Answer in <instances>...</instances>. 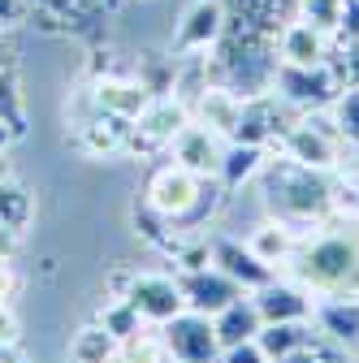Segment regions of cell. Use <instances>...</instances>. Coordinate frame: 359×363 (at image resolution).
Listing matches in <instances>:
<instances>
[{"instance_id": "obj_1", "label": "cell", "mask_w": 359, "mask_h": 363, "mask_svg": "<svg viewBox=\"0 0 359 363\" xmlns=\"http://www.w3.org/2000/svg\"><path fill=\"white\" fill-rule=\"evenodd\" d=\"M282 272L311 298H359V208L338 203L325 220L303 230Z\"/></svg>"}, {"instance_id": "obj_42", "label": "cell", "mask_w": 359, "mask_h": 363, "mask_svg": "<svg viewBox=\"0 0 359 363\" xmlns=\"http://www.w3.org/2000/svg\"><path fill=\"white\" fill-rule=\"evenodd\" d=\"M13 363H31V359H22V354H18V359H13Z\"/></svg>"}, {"instance_id": "obj_15", "label": "cell", "mask_w": 359, "mask_h": 363, "mask_svg": "<svg viewBox=\"0 0 359 363\" xmlns=\"http://www.w3.org/2000/svg\"><path fill=\"white\" fill-rule=\"evenodd\" d=\"M251 303H255L264 325H273V320H311V311H316V298H311L299 281H290L286 272H277L273 281L251 290Z\"/></svg>"}, {"instance_id": "obj_32", "label": "cell", "mask_w": 359, "mask_h": 363, "mask_svg": "<svg viewBox=\"0 0 359 363\" xmlns=\"http://www.w3.org/2000/svg\"><path fill=\"white\" fill-rule=\"evenodd\" d=\"M294 18L311 22L316 30L333 35L338 30V18H342V0H294Z\"/></svg>"}, {"instance_id": "obj_43", "label": "cell", "mask_w": 359, "mask_h": 363, "mask_svg": "<svg viewBox=\"0 0 359 363\" xmlns=\"http://www.w3.org/2000/svg\"><path fill=\"white\" fill-rule=\"evenodd\" d=\"M109 9H117V0H109Z\"/></svg>"}, {"instance_id": "obj_9", "label": "cell", "mask_w": 359, "mask_h": 363, "mask_svg": "<svg viewBox=\"0 0 359 363\" xmlns=\"http://www.w3.org/2000/svg\"><path fill=\"white\" fill-rule=\"evenodd\" d=\"M273 96L290 113H325L338 96V78L329 65H277Z\"/></svg>"}, {"instance_id": "obj_5", "label": "cell", "mask_w": 359, "mask_h": 363, "mask_svg": "<svg viewBox=\"0 0 359 363\" xmlns=\"http://www.w3.org/2000/svg\"><path fill=\"white\" fill-rule=\"evenodd\" d=\"M204 182L208 177H195L191 169H182L177 160H156L143 177V195L139 203L152 208L156 216H165L173 230L191 234V216H195V203L204 195Z\"/></svg>"}, {"instance_id": "obj_31", "label": "cell", "mask_w": 359, "mask_h": 363, "mask_svg": "<svg viewBox=\"0 0 359 363\" xmlns=\"http://www.w3.org/2000/svg\"><path fill=\"white\" fill-rule=\"evenodd\" d=\"M277 363H350V350L316 333V337H311L307 346L290 350V354H286V359H277Z\"/></svg>"}, {"instance_id": "obj_18", "label": "cell", "mask_w": 359, "mask_h": 363, "mask_svg": "<svg viewBox=\"0 0 359 363\" xmlns=\"http://www.w3.org/2000/svg\"><path fill=\"white\" fill-rule=\"evenodd\" d=\"M329 48H333V35L316 30L303 18H290L277 35V61L282 65H325Z\"/></svg>"}, {"instance_id": "obj_10", "label": "cell", "mask_w": 359, "mask_h": 363, "mask_svg": "<svg viewBox=\"0 0 359 363\" xmlns=\"http://www.w3.org/2000/svg\"><path fill=\"white\" fill-rule=\"evenodd\" d=\"M165 342L169 363H221V337L212 329V315L177 311L169 325L156 329Z\"/></svg>"}, {"instance_id": "obj_28", "label": "cell", "mask_w": 359, "mask_h": 363, "mask_svg": "<svg viewBox=\"0 0 359 363\" xmlns=\"http://www.w3.org/2000/svg\"><path fill=\"white\" fill-rule=\"evenodd\" d=\"M325 117L346 147H359V86H342L333 96V104L325 108Z\"/></svg>"}, {"instance_id": "obj_4", "label": "cell", "mask_w": 359, "mask_h": 363, "mask_svg": "<svg viewBox=\"0 0 359 363\" xmlns=\"http://www.w3.org/2000/svg\"><path fill=\"white\" fill-rule=\"evenodd\" d=\"M65 125H70V143H74V152H82L87 160H117V156H126L130 121L117 117V113L96 108L87 82L74 91V108L65 104Z\"/></svg>"}, {"instance_id": "obj_36", "label": "cell", "mask_w": 359, "mask_h": 363, "mask_svg": "<svg viewBox=\"0 0 359 363\" xmlns=\"http://www.w3.org/2000/svg\"><path fill=\"white\" fill-rule=\"evenodd\" d=\"M18 342H22L18 311H13V303H0V346H18Z\"/></svg>"}, {"instance_id": "obj_38", "label": "cell", "mask_w": 359, "mask_h": 363, "mask_svg": "<svg viewBox=\"0 0 359 363\" xmlns=\"http://www.w3.org/2000/svg\"><path fill=\"white\" fill-rule=\"evenodd\" d=\"M18 247H22V234H18V230H9V225L0 220V264H13Z\"/></svg>"}, {"instance_id": "obj_35", "label": "cell", "mask_w": 359, "mask_h": 363, "mask_svg": "<svg viewBox=\"0 0 359 363\" xmlns=\"http://www.w3.org/2000/svg\"><path fill=\"white\" fill-rule=\"evenodd\" d=\"M134 272H139V268H130V264L109 268V277H104V298H126V290H130V281H134Z\"/></svg>"}, {"instance_id": "obj_14", "label": "cell", "mask_w": 359, "mask_h": 363, "mask_svg": "<svg viewBox=\"0 0 359 363\" xmlns=\"http://www.w3.org/2000/svg\"><path fill=\"white\" fill-rule=\"evenodd\" d=\"M169 160H177L182 169H191L195 177H216L221 173V160H226V139L212 134L208 125H199L195 117L182 125V134L173 139L169 147Z\"/></svg>"}, {"instance_id": "obj_40", "label": "cell", "mask_w": 359, "mask_h": 363, "mask_svg": "<svg viewBox=\"0 0 359 363\" xmlns=\"http://www.w3.org/2000/svg\"><path fill=\"white\" fill-rule=\"evenodd\" d=\"M5 152H9V139L0 134V169H5Z\"/></svg>"}, {"instance_id": "obj_20", "label": "cell", "mask_w": 359, "mask_h": 363, "mask_svg": "<svg viewBox=\"0 0 359 363\" xmlns=\"http://www.w3.org/2000/svg\"><path fill=\"white\" fill-rule=\"evenodd\" d=\"M247 247H251V255L260 259V264H268L273 272H282L286 264H290V255H294V247H299V230H290L286 220H277V216H264L255 230L243 238Z\"/></svg>"}, {"instance_id": "obj_44", "label": "cell", "mask_w": 359, "mask_h": 363, "mask_svg": "<svg viewBox=\"0 0 359 363\" xmlns=\"http://www.w3.org/2000/svg\"><path fill=\"white\" fill-rule=\"evenodd\" d=\"M113 363H126V359H121V354H117V359H113Z\"/></svg>"}, {"instance_id": "obj_23", "label": "cell", "mask_w": 359, "mask_h": 363, "mask_svg": "<svg viewBox=\"0 0 359 363\" xmlns=\"http://www.w3.org/2000/svg\"><path fill=\"white\" fill-rule=\"evenodd\" d=\"M260 325H264V320H260L251 294L234 298L230 307H221V311L212 315V329H216V337H221V350H226V346H238V342H251V337L260 333Z\"/></svg>"}, {"instance_id": "obj_34", "label": "cell", "mask_w": 359, "mask_h": 363, "mask_svg": "<svg viewBox=\"0 0 359 363\" xmlns=\"http://www.w3.org/2000/svg\"><path fill=\"white\" fill-rule=\"evenodd\" d=\"M221 363H268V354L260 350V342H238V346H226L221 350Z\"/></svg>"}, {"instance_id": "obj_41", "label": "cell", "mask_w": 359, "mask_h": 363, "mask_svg": "<svg viewBox=\"0 0 359 363\" xmlns=\"http://www.w3.org/2000/svg\"><path fill=\"white\" fill-rule=\"evenodd\" d=\"M350 363H359V342H355V350H350Z\"/></svg>"}, {"instance_id": "obj_12", "label": "cell", "mask_w": 359, "mask_h": 363, "mask_svg": "<svg viewBox=\"0 0 359 363\" xmlns=\"http://www.w3.org/2000/svg\"><path fill=\"white\" fill-rule=\"evenodd\" d=\"M126 303L139 311V320L160 329L169 325L177 311H187V298H182V281L177 272H134V281L126 290Z\"/></svg>"}, {"instance_id": "obj_29", "label": "cell", "mask_w": 359, "mask_h": 363, "mask_svg": "<svg viewBox=\"0 0 359 363\" xmlns=\"http://www.w3.org/2000/svg\"><path fill=\"white\" fill-rule=\"evenodd\" d=\"M96 320H100L117 342H130V337H139L143 329H152V325L139 320V311H134L126 298H104V307L96 311Z\"/></svg>"}, {"instance_id": "obj_21", "label": "cell", "mask_w": 359, "mask_h": 363, "mask_svg": "<svg viewBox=\"0 0 359 363\" xmlns=\"http://www.w3.org/2000/svg\"><path fill=\"white\" fill-rule=\"evenodd\" d=\"M311 325H316L321 337L355 350V342H359V298H316Z\"/></svg>"}, {"instance_id": "obj_22", "label": "cell", "mask_w": 359, "mask_h": 363, "mask_svg": "<svg viewBox=\"0 0 359 363\" xmlns=\"http://www.w3.org/2000/svg\"><path fill=\"white\" fill-rule=\"evenodd\" d=\"M226 13H230V22H238L247 30L277 39L282 26L294 18V0H226Z\"/></svg>"}, {"instance_id": "obj_25", "label": "cell", "mask_w": 359, "mask_h": 363, "mask_svg": "<svg viewBox=\"0 0 359 363\" xmlns=\"http://www.w3.org/2000/svg\"><path fill=\"white\" fill-rule=\"evenodd\" d=\"M311 337H316V325H311V320H273V325H260V333H255V342L268 354V363L286 359L290 350L307 346Z\"/></svg>"}, {"instance_id": "obj_7", "label": "cell", "mask_w": 359, "mask_h": 363, "mask_svg": "<svg viewBox=\"0 0 359 363\" xmlns=\"http://www.w3.org/2000/svg\"><path fill=\"white\" fill-rule=\"evenodd\" d=\"M277 152L307 164V169H321V173H338L342 169V156H346V143L338 139V130L329 125L325 113H299L277 139Z\"/></svg>"}, {"instance_id": "obj_30", "label": "cell", "mask_w": 359, "mask_h": 363, "mask_svg": "<svg viewBox=\"0 0 359 363\" xmlns=\"http://www.w3.org/2000/svg\"><path fill=\"white\" fill-rule=\"evenodd\" d=\"M325 65L333 69L338 91H342V86H359V39H333Z\"/></svg>"}, {"instance_id": "obj_19", "label": "cell", "mask_w": 359, "mask_h": 363, "mask_svg": "<svg viewBox=\"0 0 359 363\" xmlns=\"http://www.w3.org/2000/svg\"><path fill=\"white\" fill-rule=\"evenodd\" d=\"M191 117L230 143L234 130H238V117H243V96H238V91H230V86H221V82H208L199 91V100L191 104Z\"/></svg>"}, {"instance_id": "obj_33", "label": "cell", "mask_w": 359, "mask_h": 363, "mask_svg": "<svg viewBox=\"0 0 359 363\" xmlns=\"http://www.w3.org/2000/svg\"><path fill=\"white\" fill-rule=\"evenodd\" d=\"M31 22V0H0V39L18 35Z\"/></svg>"}, {"instance_id": "obj_2", "label": "cell", "mask_w": 359, "mask_h": 363, "mask_svg": "<svg viewBox=\"0 0 359 363\" xmlns=\"http://www.w3.org/2000/svg\"><path fill=\"white\" fill-rule=\"evenodd\" d=\"M260 182V199L264 212L286 220L290 230H311L316 220H325L338 203H342V182L338 173H321V169H307L282 152H268V160L255 173Z\"/></svg>"}, {"instance_id": "obj_27", "label": "cell", "mask_w": 359, "mask_h": 363, "mask_svg": "<svg viewBox=\"0 0 359 363\" xmlns=\"http://www.w3.org/2000/svg\"><path fill=\"white\" fill-rule=\"evenodd\" d=\"M0 220H5L9 230H18V234H26L31 220H35V191L22 177L5 173V169H0Z\"/></svg>"}, {"instance_id": "obj_39", "label": "cell", "mask_w": 359, "mask_h": 363, "mask_svg": "<svg viewBox=\"0 0 359 363\" xmlns=\"http://www.w3.org/2000/svg\"><path fill=\"white\" fill-rule=\"evenodd\" d=\"M18 354H22V350H18V346H0V363H13V359H18Z\"/></svg>"}, {"instance_id": "obj_8", "label": "cell", "mask_w": 359, "mask_h": 363, "mask_svg": "<svg viewBox=\"0 0 359 363\" xmlns=\"http://www.w3.org/2000/svg\"><path fill=\"white\" fill-rule=\"evenodd\" d=\"M109 0H31V26L65 39L100 43L109 35Z\"/></svg>"}, {"instance_id": "obj_37", "label": "cell", "mask_w": 359, "mask_h": 363, "mask_svg": "<svg viewBox=\"0 0 359 363\" xmlns=\"http://www.w3.org/2000/svg\"><path fill=\"white\" fill-rule=\"evenodd\" d=\"M333 39H359V0H342V18Z\"/></svg>"}, {"instance_id": "obj_24", "label": "cell", "mask_w": 359, "mask_h": 363, "mask_svg": "<svg viewBox=\"0 0 359 363\" xmlns=\"http://www.w3.org/2000/svg\"><path fill=\"white\" fill-rule=\"evenodd\" d=\"M117 350H121V342L100 320H87V325L74 329L70 350H65V363H113Z\"/></svg>"}, {"instance_id": "obj_17", "label": "cell", "mask_w": 359, "mask_h": 363, "mask_svg": "<svg viewBox=\"0 0 359 363\" xmlns=\"http://www.w3.org/2000/svg\"><path fill=\"white\" fill-rule=\"evenodd\" d=\"M208 242H212V264L226 272L230 281H238L247 294L251 290H260L264 281H273L277 272L268 268V264H260L255 255H251V247L243 242V238H230V234H208Z\"/></svg>"}, {"instance_id": "obj_3", "label": "cell", "mask_w": 359, "mask_h": 363, "mask_svg": "<svg viewBox=\"0 0 359 363\" xmlns=\"http://www.w3.org/2000/svg\"><path fill=\"white\" fill-rule=\"evenodd\" d=\"M277 39H268L260 30H247L238 22H226V35L216 39V48L208 52V74L212 82L238 91V96H264L273 91L277 74Z\"/></svg>"}, {"instance_id": "obj_13", "label": "cell", "mask_w": 359, "mask_h": 363, "mask_svg": "<svg viewBox=\"0 0 359 363\" xmlns=\"http://www.w3.org/2000/svg\"><path fill=\"white\" fill-rule=\"evenodd\" d=\"M0 130L9 139H26L31 113H26V91H22V61L13 48V35L0 39Z\"/></svg>"}, {"instance_id": "obj_6", "label": "cell", "mask_w": 359, "mask_h": 363, "mask_svg": "<svg viewBox=\"0 0 359 363\" xmlns=\"http://www.w3.org/2000/svg\"><path fill=\"white\" fill-rule=\"evenodd\" d=\"M191 121V108L177 96H152L139 113L130 117V134H126V156L130 160H160L169 156L173 139L182 134V125Z\"/></svg>"}, {"instance_id": "obj_26", "label": "cell", "mask_w": 359, "mask_h": 363, "mask_svg": "<svg viewBox=\"0 0 359 363\" xmlns=\"http://www.w3.org/2000/svg\"><path fill=\"white\" fill-rule=\"evenodd\" d=\"M268 160V147H255V143H226V160H221V186H226L230 195L243 191L247 182H255L260 164Z\"/></svg>"}, {"instance_id": "obj_16", "label": "cell", "mask_w": 359, "mask_h": 363, "mask_svg": "<svg viewBox=\"0 0 359 363\" xmlns=\"http://www.w3.org/2000/svg\"><path fill=\"white\" fill-rule=\"evenodd\" d=\"M182 281V298H187V311H199V315H216L221 307H230L234 298H243L247 290L238 281H230L216 264L208 268H195V272H177Z\"/></svg>"}, {"instance_id": "obj_11", "label": "cell", "mask_w": 359, "mask_h": 363, "mask_svg": "<svg viewBox=\"0 0 359 363\" xmlns=\"http://www.w3.org/2000/svg\"><path fill=\"white\" fill-rule=\"evenodd\" d=\"M226 0H191L177 13L173 35H169V57H195V52H212L216 39L226 35Z\"/></svg>"}]
</instances>
